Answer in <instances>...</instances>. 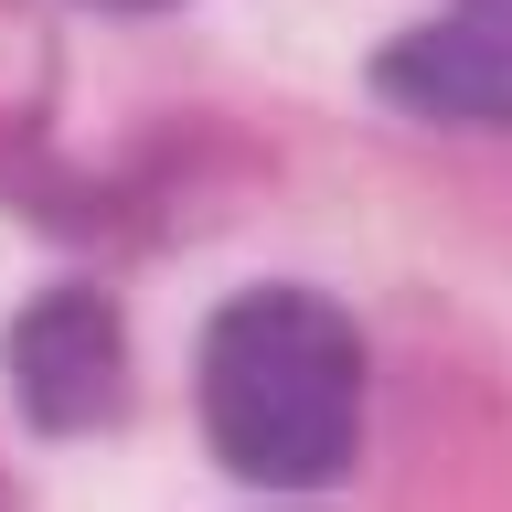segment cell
Masks as SVG:
<instances>
[{"label": "cell", "mask_w": 512, "mask_h": 512, "mask_svg": "<svg viewBox=\"0 0 512 512\" xmlns=\"http://www.w3.org/2000/svg\"><path fill=\"white\" fill-rule=\"evenodd\" d=\"M470 11H502V22H512V0H470Z\"/></svg>", "instance_id": "obj_5"}, {"label": "cell", "mask_w": 512, "mask_h": 512, "mask_svg": "<svg viewBox=\"0 0 512 512\" xmlns=\"http://www.w3.org/2000/svg\"><path fill=\"white\" fill-rule=\"evenodd\" d=\"M203 438L224 470L310 491L363 438V342L310 288H246L203 331Z\"/></svg>", "instance_id": "obj_1"}, {"label": "cell", "mask_w": 512, "mask_h": 512, "mask_svg": "<svg viewBox=\"0 0 512 512\" xmlns=\"http://www.w3.org/2000/svg\"><path fill=\"white\" fill-rule=\"evenodd\" d=\"M11 395L43 438H96L128 416V331L96 288H43L22 320H11Z\"/></svg>", "instance_id": "obj_2"}, {"label": "cell", "mask_w": 512, "mask_h": 512, "mask_svg": "<svg viewBox=\"0 0 512 512\" xmlns=\"http://www.w3.org/2000/svg\"><path fill=\"white\" fill-rule=\"evenodd\" d=\"M374 96L438 128H512V22L459 0L448 22L395 32L374 54Z\"/></svg>", "instance_id": "obj_3"}, {"label": "cell", "mask_w": 512, "mask_h": 512, "mask_svg": "<svg viewBox=\"0 0 512 512\" xmlns=\"http://www.w3.org/2000/svg\"><path fill=\"white\" fill-rule=\"evenodd\" d=\"M96 11H171V0H96Z\"/></svg>", "instance_id": "obj_4"}]
</instances>
